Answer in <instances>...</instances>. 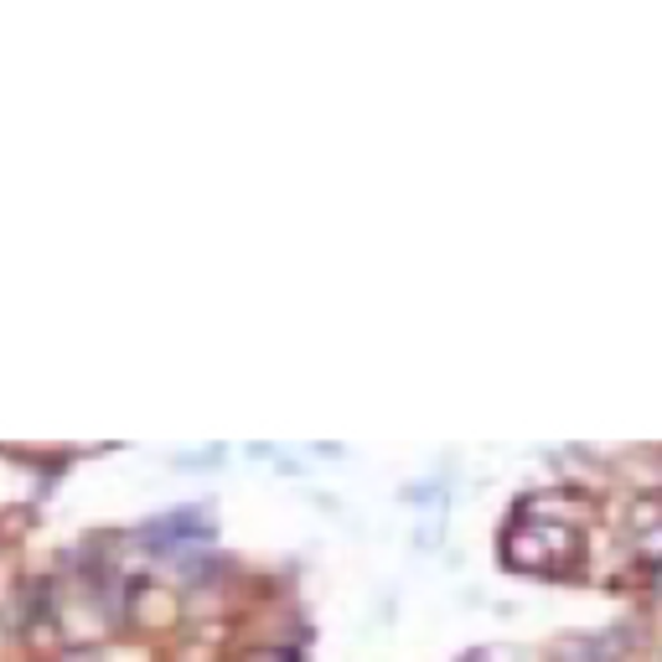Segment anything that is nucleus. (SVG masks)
<instances>
[{
    "label": "nucleus",
    "instance_id": "obj_1",
    "mask_svg": "<svg viewBox=\"0 0 662 662\" xmlns=\"http://www.w3.org/2000/svg\"><path fill=\"white\" fill-rule=\"evenodd\" d=\"M658 518H662V502H658V496H642V502L632 508V523H636V528H652Z\"/></svg>",
    "mask_w": 662,
    "mask_h": 662
}]
</instances>
